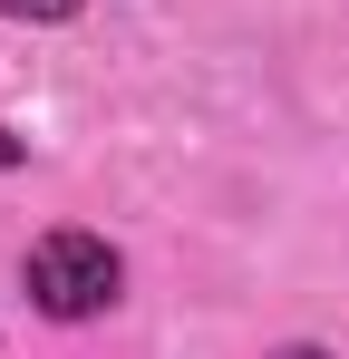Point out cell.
<instances>
[{
  "instance_id": "4",
  "label": "cell",
  "mask_w": 349,
  "mask_h": 359,
  "mask_svg": "<svg viewBox=\"0 0 349 359\" xmlns=\"http://www.w3.org/2000/svg\"><path fill=\"white\" fill-rule=\"evenodd\" d=\"M20 156H29V146H20V136H10V126H0V175H10V165H20Z\"/></svg>"
},
{
  "instance_id": "2",
  "label": "cell",
  "mask_w": 349,
  "mask_h": 359,
  "mask_svg": "<svg viewBox=\"0 0 349 359\" xmlns=\"http://www.w3.org/2000/svg\"><path fill=\"white\" fill-rule=\"evenodd\" d=\"M88 0H0V20H78Z\"/></svg>"
},
{
  "instance_id": "1",
  "label": "cell",
  "mask_w": 349,
  "mask_h": 359,
  "mask_svg": "<svg viewBox=\"0 0 349 359\" xmlns=\"http://www.w3.org/2000/svg\"><path fill=\"white\" fill-rule=\"evenodd\" d=\"M20 282H29V311H49V320H97V311L126 292V262H116V243H107V233L58 224V233L29 243Z\"/></svg>"
},
{
  "instance_id": "3",
  "label": "cell",
  "mask_w": 349,
  "mask_h": 359,
  "mask_svg": "<svg viewBox=\"0 0 349 359\" xmlns=\"http://www.w3.org/2000/svg\"><path fill=\"white\" fill-rule=\"evenodd\" d=\"M272 359H330V350H320V340H282Z\"/></svg>"
}]
</instances>
